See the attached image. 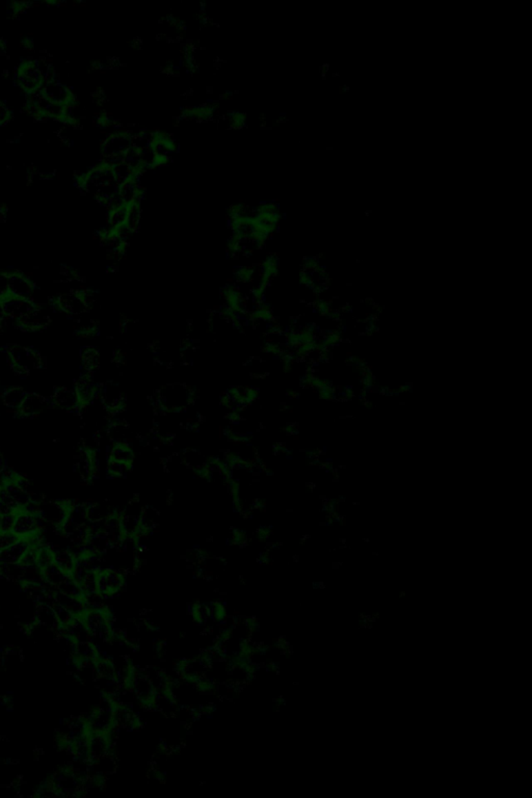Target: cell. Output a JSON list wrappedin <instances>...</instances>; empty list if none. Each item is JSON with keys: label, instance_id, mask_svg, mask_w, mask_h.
I'll return each mask as SVG.
<instances>
[{"label": "cell", "instance_id": "1", "mask_svg": "<svg viewBox=\"0 0 532 798\" xmlns=\"http://www.w3.org/2000/svg\"><path fill=\"white\" fill-rule=\"evenodd\" d=\"M73 507L68 502H48L37 507L34 515L41 518L46 523L63 527L65 522L68 521Z\"/></svg>", "mask_w": 532, "mask_h": 798}, {"label": "cell", "instance_id": "2", "mask_svg": "<svg viewBox=\"0 0 532 798\" xmlns=\"http://www.w3.org/2000/svg\"><path fill=\"white\" fill-rule=\"evenodd\" d=\"M3 304L6 317L14 319V320L17 321V323L25 318V317H28V315L32 314L34 311L38 309L32 300H25V298H17V296H10L9 298L3 300Z\"/></svg>", "mask_w": 532, "mask_h": 798}, {"label": "cell", "instance_id": "3", "mask_svg": "<svg viewBox=\"0 0 532 798\" xmlns=\"http://www.w3.org/2000/svg\"><path fill=\"white\" fill-rule=\"evenodd\" d=\"M37 515L26 509H19L16 513L15 523L12 532L19 538H30L38 531Z\"/></svg>", "mask_w": 532, "mask_h": 798}, {"label": "cell", "instance_id": "4", "mask_svg": "<svg viewBox=\"0 0 532 798\" xmlns=\"http://www.w3.org/2000/svg\"><path fill=\"white\" fill-rule=\"evenodd\" d=\"M32 543L30 538H20L15 544L10 546L7 549L0 551V562L1 564H20L24 554L30 549Z\"/></svg>", "mask_w": 532, "mask_h": 798}, {"label": "cell", "instance_id": "5", "mask_svg": "<svg viewBox=\"0 0 532 798\" xmlns=\"http://www.w3.org/2000/svg\"><path fill=\"white\" fill-rule=\"evenodd\" d=\"M10 294L17 298H25L32 300L34 294V285L30 280L26 279L20 274H10Z\"/></svg>", "mask_w": 532, "mask_h": 798}, {"label": "cell", "instance_id": "6", "mask_svg": "<svg viewBox=\"0 0 532 798\" xmlns=\"http://www.w3.org/2000/svg\"><path fill=\"white\" fill-rule=\"evenodd\" d=\"M10 357L13 362V367L17 368L18 372H28L30 370V366H34V361L37 360L34 351L23 349V347H15V349H12Z\"/></svg>", "mask_w": 532, "mask_h": 798}, {"label": "cell", "instance_id": "7", "mask_svg": "<svg viewBox=\"0 0 532 798\" xmlns=\"http://www.w3.org/2000/svg\"><path fill=\"white\" fill-rule=\"evenodd\" d=\"M57 306L68 314H79L85 310V300L79 294H65L59 296Z\"/></svg>", "mask_w": 532, "mask_h": 798}, {"label": "cell", "instance_id": "8", "mask_svg": "<svg viewBox=\"0 0 532 798\" xmlns=\"http://www.w3.org/2000/svg\"><path fill=\"white\" fill-rule=\"evenodd\" d=\"M26 396H28V393L23 389L20 388V387H13V388L8 389L3 393V402L7 408L19 411L23 402H25Z\"/></svg>", "mask_w": 532, "mask_h": 798}, {"label": "cell", "instance_id": "9", "mask_svg": "<svg viewBox=\"0 0 532 798\" xmlns=\"http://www.w3.org/2000/svg\"><path fill=\"white\" fill-rule=\"evenodd\" d=\"M54 402L59 408L70 409L75 408L77 405H79V399H77L76 393L72 392L71 390L59 391L55 395Z\"/></svg>", "mask_w": 532, "mask_h": 798}, {"label": "cell", "instance_id": "10", "mask_svg": "<svg viewBox=\"0 0 532 798\" xmlns=\"http://www.w3.org/2000/svg\"><path fill=\"white\" fill-rule=\"evenodd\" d=\"M42 407L43 402L41 400V397L34 394H28L25 402H23L19 411L24 416H32V415H36L37 413L40 412L42 410Z\"/></svg>", "mask_w": 532, "mask_h": 798}, {"label": "cell", "instance_id": "11", "mask_svg": "<svg viewBox=\"0 0 532 798\" xmlns=\"http://www.w3.org/2000/svg\"><path fill=\"white\" fill-rule=\"evenodd\" d=\"M20 538L12 531H0V551L15 544Z\"/></svg>", "mask_w": 532, "mask_h": 798}, {"label": "cell", "instance_id": "12", "mask_svg": "<svg viewBox=\"0 0 532 798\" xmlns=\"http://www.w3.org/2000/svg\"><path fill=\"white\" fill-rule=\"evenodd\" d=\"M11 296L10 294V278L8 274L0 273V300L3 302Z\"/></svg>", "mask_w": 532, "mask_h": 798}, {"label": "cell", "instance_id": "13", "mask_svg": "<svg viewBox=\"0 0 532 798\" xmlns=\"http://www.w3.org/2000/svg\"><path fill=\"white\" fill-rule=\"evenodd\" d=\"M18 511H12L9 513H3V522H1V531H12L13 529L14 523H15L16 513Z\"/></svg>", "mask_w": 532, "mask_h": 798}, {"label": "cell", "instance_id": "14", "mask_svg": "<svg viewBox=\"0 0 532 798\" xmlns=\"http://www.w3.org/2000/svg\"><path fill=\"white\" fill-rule=\"evenodd\" d=\"M6 468H7V464H6L5 456H3V452L0 451V474L5 471Z\"/></svg>", "mask_w": 532, "mask_h": 798}, {"label": "cell", "instance_id": "15", "mask_svg": "<svg viewBox=\"0 0 532 798\" xmlns=\"http://www.w3.org/2000/svg\"><path fill=\"white\" fill-rule=\"evenodd\" d=\"M329 68H331V63H323V65H321V67H320V72L321 73H327V72H329Z\"/></svg>", "mask_w": 532, "mask_h": 798}, {"label": "cell", "instance_id": "16", "mask_svg": "<svg viewBox=\"0 0 532 798\" xmlns=\"http://www.w3.org/2000/svg\"><path fill=\"white\" fill-rule=\"evenodd\" d=\"M5 318H6V314H5V310H3V302H1V300H0V323H1V321H3V319H5Z\"/></svg>", "mask_w": 532, "mask_h": 798}, {"label": "cell", "instance_id": "17", "mask_svg": "<svg viewBox=\"0 0 532 798\" xmlns=\"http://www.w3.org/2000/svg\"><path fill=\"white\" fill-rule=\"evenodd\" d=\"M341 87H342L343 93H347V92H349V90H351V88H349V85H347V83L341 85Z\"/></svg>", "mask_w": 532, "mask_h": 798}, {"label": "cell", "instance_id": "18", "mask_svg": "<svg viewBox=\"0 0 532 798\" xmlns=\"http://www.w3.org/2000/svg\"><path fill=\"white\" fill-rule=\"evenodd\" d=\"M331 76L334 77V79H341V74L339 72H333Z\"/></svg>", "mask_w": 532, "mask_h": 798}, {"label": "cell", "instance_id": "19", "mask_svg": "<svg viewBox=\"0 0 532 798\" xmlns=\"http://www.w3.org/2000/svg\"><path fill=\"white\" fill-rule=\"evenodd\" d=\"M3 513H0V531H1V522H3Z\"/></svg>", "mask_w": 532, "mask_h": 798}, {"label": "cell", "instance_id": "20", "mask_svg": "<svg viewBox=\"0 0 532 798\" xmlns=\"http://www.w3.org/2000/svg\"><path fill=\"white\" fill-rule=\"evenodd\" d=\"M338 93L340 94V95H341V94H343V90H342V87H341V85H339V87H338Z\"/></svg>", "mask_w": 532, "mask_h": 798}, {"label": "cell", "instance_id": "21", "mask_svg": "<svg viewBox=\"0 0 532 798\" xmlns=\"http://www.w3.org/2000/svg\"><path fill=\"white\" fill-rule=\"evenodd\" d=\"M327 150H333V147H327Z\"/></svg>", "mask_w": 532, "mask_h": 798}]
</instances>
